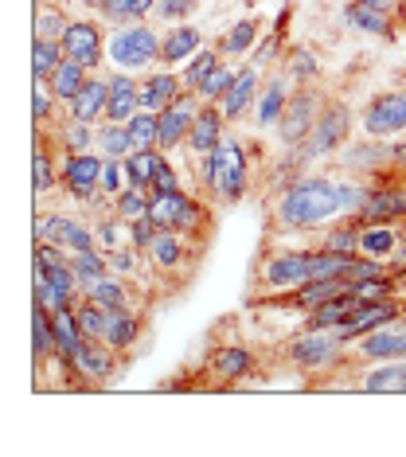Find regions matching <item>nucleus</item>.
I'll return each mask as SVG.
<instances>
[{
  "label": "nucleus",
  "mask_w": 406,
  "mask_h": 457,
  "mask_svg": "<svg viewBox=\"0 0 406 457\" xmlns=\"http://www.w3.org/2000/svg\"><path fill=\"white\" fill-rule=\"evenodd\" d=\"M94 141H98V126H87V121L62 118L51 126V145L62 153V157H75V153H90Z\"/></svg>",
  "instance_id": "obj_28"
},
{
  "label": "nucleus",
  "mask_w": 406,
  "mask_h": 457,
  "mask_svg": "<svg viewBox=\"0 0 406 457\" xmlns=\"http://www.w3.org/2000/svg\"><path fill=\"white\" fill-rule=\"evenodd\" d=\"M352 258L356 254H336L325 251V246H301V251L297 246H278V251H266L254 270L250 297L281 294V289H294L301 282H312V278H344Z\"/></svg>",
  "instance_id": "obj_2"
},
{
  "label": "nucleus",
  "mask_w": 406,
  "mask_h": 457,
  "mask_svg": "<svg viewBox=\"0 0 406 457\" xmlns=\"http://www.w3.org/2000/svg\"><path fill=\"white\" fill-rule=\"evenodd\" d=\"M356 4H368V8H379V12H394V0H356Z\"/></svg>",
  "instance_id": "obj_60"
},
{
  "label": "nucleus",
  "mask_w": 406,
  "mask_h": 457,
  "mask_svg": "<svg viewBox=\"0 0 406 457\" xmlns=\"http://www.w3.org/2000/svg\"><path fill=\"white\" fill-rule=\"evenodd\" d=\"M62 59L67 55H62L59 39H31V75H36L39 82H47L51 75H55Z\"/></svg>",
  "instance_id": "obj_40"
},
{
  "label": "nucleus",
  "mask_w": 406,
  "mask_h": 457,
  "mask_svg": "<svg viewBox=\"0 0 406 457\" xmlns=\"http://www.w3.org/2000/svg\"><path fill=\"white\" fill-rule=\"evenodd\" d=\"M223 59H227V55H223L219 47H200V51H195V55L180 67L184 87H187V90H200L203 82H207V75H211V71H215L219 63H223Z\"/></svg>",
  "instance_id": "obj_38"
},
{
  "label": "nucleus",
  "mask_w": 406,
  "mask_h": 457,
  "mask_svg": "<svg viewBox=\"0 0 406 457\" xmlns=\"http://www.w3.org/2000/svg\"><path fill=\"white\" fill-rule=\"evenodd\" d=\"M82 297H87V301H98V305H106V309H133L129 286H125V278L113 274V270L82 286Z\"/></svg>",
  "instance_id": "obj_31"
},
{
  "label": "nucleus",
  "mask_w": 406,
  "mask_h": 457,
  "mask_svg": "<svg viewBox=\"0 0 406 457\" xmlns=\"http://www.w3.org/2000/svg\"><path fill=\"white\" fill-rule=\"evenodd\" d=\"M156 235H161V227H156L153 215H141V220L129 223V246H133V251H141V254L156 243Z\"/></svg>",
  "instance_id": "obj_53"
},
{
  "label": "nucleus",
  "mask_w": 406,
  "mask_h": 457,
  "mask_svg": "<svg viewBox=\"0 0 406 457\" xmlns=\"http://www.w3.org/2000/svg\"><path fill=\"white\" fill-rule=\"evenodd\" d=\"M121 188H129V180H125V164L106 157V169H102V192H106V195H118Z\"/></svg>",
  "instance_id": "obj_57"
},
{
  "label": "nucleus",
  "mask_w": 406,
  "mask_h": 457,
  "mask_svg": "<svg viewBox=\"0 0 406 457\" xmlns=\"http://www.w3.org/2000/svg\"><path fill=\"white\" fill-rule=\"evenodd\" d=\"M55 164L47 157V145H44V129H36V153H31V188L36 195H47L55 192Z\"/></svg>",
  "instance_id": "obj_41"
},
{
  "label": "nucleus",
  "mask_w": 406,
  "mask_h": 457,
  "mask_svg": "<svg viewBox=\"0 0 406 457\" xmlns=\"http://www.w3.org/2000/svg\"><path fill=\"white\" fill-rule=\"evenodd\" d=\"M289 75H274L262 87V95H258V102H254V110H250V121H254L258 129H266V126H278V118L286 113V106H289V95H294V87H289Z\"/></svg>",
  "instance_id": "obj_27"
},
{
  "label": "nucleus",
  "mask_w": 406,
  "mask_h": 457,
  "mask_svg": "<svg viewBox=\"0 0 406 457\" xmlns=\"http://www.w3.org/2000/svg\"><path fill=\"white\" fill-rule=\"evenodd\" d=\"M90 75H94V71L87 63H79V59H62L59 71L47 79V87H51V95H55L59 102H67V106H70V102L79 98V90L87 87Z\"/></svg>",
  "instance_id": "obj_33"
},
{
  "label": "nucleus",
  "mask_w": 406,
  "mask_h": 457,
  "mask_svg": "<svg viewBox=\"0 0 406 457\" xmlns=\"http://www.w3.org/2000/svg\"><path fill=\"white\" fill-rule=\"evenodd\" d=\"M258 95H262V71H258L254 63L238 67V75L231 82V90H227L223 98H219V110H223L227 121H243L250 110H254Z\"/></svg>",
  "instance_id": "obj_19"
},
{
  "label": "nucleus",
  "mask_w": 406,
  "mask_h": 457,
  "mask_svg": "<svg viewBox=\"0 0 406 457\" xmlns=\"http://www.w3.org/2000/svg\"><path fill=\"white\" fill-rule=\"evenodd\" d=\"M192 238L187 235H176V231H161L156 235V243L145 251V258L156 266V270H164V274H180V270L192 262Z\"/></svg>",
  "instance_id": "obj_25"
},
{
  "label": "nucleus",
  "mask_w": 406,
  "mask_h": 457,
  "mask_svg": "<svg viewBox=\"0 0 406 457\" xmlns=\"http://www.w3.org/2000/svg\"><path fill=\"white\" fill-rule=\"evenodd\" d=\"M36 243H55L67 254H75V251H90V246H98V238H94V227L55 212V215H47V220L44 215L36 220Z\"/></svg>",
  "instance_id": "obj_16"
},
{
  "label": "nucleus",
  "mask_w": 406,
  "mask_h": 457,
  "mask_svg": "<svg viewBox=\"0 0 406 457\" xmlns=\"http://www.w3.org/2000/svg\"><path fill=\"white\" fill-rule=\"evenodd\" d=\"M149 215L156 220L161 231H176V235H200L207 223V207L200 200H192L184 188L176 192H149Z\"/></svg>",
  "instance_id": "obj_9"
},
{
  "label": "nucleus",
  "mask_w": 406,
  "mask_h": 457,
  "mask_svg": "<svg viewBox=\"0 0 406 457\" xmlns=\"http://www.w3.org/2000/svg\"><path fill=\"white\" fill-rule=\"evenodd\" d=\"M363 137H402L406 133V90H379L360 110Z\"/></svg>",
  "instance_id": "obj_11"
},
{
  "label": "nucleus",
  "mask_w": 406,
  "mask_h": 457,
  "mask_svg": "<svg viewBox=\"0 0 406 457\" xmlns=\"http://www.w3.org/2000/svg\"><path fill=\"white\" fill-rule=\"evenodd\" d=\"M102 169H106V157L102 153H75V157L62 161V188L70 192V200L90 204L94 195L102 192Z\"/></svg>",
  "instance_id": "obj_14"
},
{
  "label": "nucleus",
  "mask_w": 406,
  "mask_h": 457,
  "mask_svg": "<svg viewBox=\"0 0 406 457\" xmlns=\"http://www.w3.org/2000/svg\"><path fill=\"white\" fill-rule=\"evenodd\" d=\"M352 121H356V110L348 106L344 98H325V106L317 113V126H312L309 141L301 145V153H305L309 161H328L336 157V153L348 145L352 137Z\"/></svg>",
  "instance_id": "obj_6"
},
{
  "label": "nucleus",
  "mask_w": 406,
  "mask_h": 457,
  "mask_svg": "<svg viewBox=\"0 0 406 457\" xmlns=\"http://www.w3.org/2000/svg\"><path fill=\"white\" fill-rule=\"evenodd\" d=\"M200 161V188L211 195L215 204L235 207L246 200L250 192V157H246V145L238 137H223L215 145V153Z\"/></svg>",
  "instance_id": "obj_3"
},
{
  "label": "nucleus",
  "mask_w": 406,
  "mask_h": 457,
  "mask_svg": "<svg viewBox=\"0 0 406 457\" xmlns=\"http://www.w3.org/2000/svg\"><path fill=\"white\" fill-rule=\"evenodd\" d=\"M156 0H102L98 8V20L110 28H121V24H137V20L153 16Z\"/></svg>",
  "instance_id": "obj_35"
},
{
  "label": "nucleus",
  "mask_w": 406,
  "mask_h": 457,
  "mask_svg": "<svg viewBox=\"0 0 406 457\" xmlns=\"http://www.w3.org/2000/svg\"><path fill=\"white\" fill-rule=\"evenodd\" d=\"M79 4L87 8V12H98V8H102V0H79Z\"/></svg>",
  "instance_id": "obj_61"
},
{
  "label": "nucleus",
  "mask_w": 406,
  "mask_h": 457,
  "mask_svg": "<svg viewBox=\"0 0 406 457\" xmlns=\"http://www.w3.org/2000/svg\"><path fill=\"white\" fill-rule=\"evenodd\" d=\"M200 106H203V98L195 95V90H184L172 106H164L161 113H156V126H161V141H156V149L161 153L180 149V145L187 141V133H192V121H195V113H200Z\"/></svg>",
  "instance_id": "obj_13"
},
{
  "label": "nucleus",
  "mask_w": 406,
  "mask_h": 457,
  "mask_svg": "<svg viewBox=\"0 0 406 457\" xmlns=\"http://www.w3.org/2000/svg\"><path fill=\"white\" fill-rule=\"evenodd\" d=\"M227 137V118L223 110L215 106V102H203L200 113H195L192 121V133H187L184 149L192 153V157H207V153H215V145Z\"/></svg>",
  "instance_id": "obj_21"
},
{
  "label": "nucleus",
  "mask_w": 406,
  "mask_h": 457,
  "mask_svg": "<svg viewBox=\"0 0 406 457\" xmlns=\"http://www.w3.org/2000/svg\"><path fill=\"white\" fill-rule=\"evenodd\" d=\"M31 360H36V368L55 360V320H51V309L39 301H31Z\"/></svg>",
  "instance_id": "obj_30"
},
{
  "label": "nucleus",
  "mask_w": 406,
  "mask_h": 457,
  "mask_svg": "<svg viewBox=\"0 0 406 457\" xmlns=\"http://www.w3.org/2000/svg\"><path fill=\"white\" fill-rule=\"evenodd\" d=\"M106 345L113 352H121V356H129L133 348H137L141 340V320L133 309H106Z\"/></svg>",
  "instance_id": "obj_29"
},
{
  "label": "nucleus",
  "mask_w": 406,
  "mask_h": 457,
  "mask_svg": "<svg viewBox=\"0 0 406 457\" xmlns=\"http://www.w3.org/2000/svg\"><path fill=\"white\" fill-rule=\"evenodd\" d=\"M106 102H110V82L102 75H90L87 87L79 90V98L67 106V118L87 121V126H102L106 121Z\"/></svg>",
  "instance_id": "obj_26"
},
{
  "label": "nucleus",
  "mask_w": 406,
  "mask_h": 457,
  "mask_svg": "<svg viewBox=\"0 0 406 457\" xmlns=\"http://www.w3.org/2000/svg\"><path fill=\"white\" fill-rule=\"evenodd\" d=\"M336 188H340V207H344V215H360L363 212V204H368V195H371V180L363 176V180H336Z\"/></svg>",
  "instance_id": "obj_50"
},
{
  "label": "nucleus",
  "mask_w": 406,
  "mask_h": 457,
  "mask_svg": "<svg viewBox=\"0 0 406 457\" xmlns=\"http://www.w3.org/2000/svg\"><path fill=\"white\" fill-rule=\"evenodd\" d=\"M235 75H238V71H235L231 63H219V67L211 71V75H207V82H203V87H200V90H195V95H200L203 102H215V106H219V98H223V95H227V90H231V82H235Z\"/></svg>",
  "instance_id": "obj_51"
},
{
  "label": "nucleus",
  "mask_w": 406,
  "mask_h": 457,
  "mask_svg": "<svg viewBox=\"0 0 406 457\" xmlns=\"http://www.w3.org/2000/svg\"><path fill=\"white\" fill-rule=\"evenodd\" d=\"M200 47H207V44L195 24H169V32L161 39V67H172V71L184 67Z\"/></svg>",
  "instance_id": "obj_24"
},
{
  "label": "nucleus",
  "mask_w": 406,
  "mask_h": 457,
  "mask_svg": "<svg viewBox=\"0 0 406 457\" xmlns=\"http://www.w3.org/2000/svg\"><path fill=\"white\" fill-rule=\"evenodd\" d=\"M161 32H156L153 24H121L110 32V44H106V59L118 71H129V75H137V71H153L161 63Z\"/></svg>",
  "instance_id": "obj_5"
},
{
  "label": "nucleus",
  "mask_w": 406,
  "mask_h": 457,
  "mask_svg": "<svg viewBox=\"0 0 406 457\" xmlns=\"http://www.w3.org/2000/svg\"><path fill=\"white\" fill-rule=\"evenodd\" d=\"M55 95H51V87H47V82H39L36 79V87H31V126H36V129H51V126H55Z\"/></svg>",
  "instance_id": "obj_49"
},
{
  "label": "nucleus",
  "mask_w": 406,
  "mask_h": 457,
  "mask_svg": "<svg viewBox=\"0 0 406 457\" xmlns=\"http://www.w3.org/2000/svg\"><path fill=\"white\" fill-rule=\"evenodd\" d=\"M286 75L294 82H317L320 79V59L309 47H289L286 51Z\"/></svg>",
  "instance_id": "obj_46"
},
{
  "label": "nucleus",
  "mask_w": 406,
  "mask_h": 457,
  "mask_svg": "<svg viewBox=\"0 0 406 457\" xmlns=\"http://www.w3.org/2000/svg\"><path fill=\"white\" fill-rule=\"evenodd\" d=\"M394 145V169L406 172V141H391Z\"/></svg>",
  "instance_id": "obj_59"
},
{
  "label": "nucleus",
  "mask_w": 406,
  "mask_h": 457,
  "mask_svg": "<svg viewBox=\"0 0 406 457\" xmlns=\"http://www.w3.org/2000/svg\"><path fill=\"white\" fill-rule=\"evenodd\" d=\"M344 215L336 180L320 172L297 176V180L281 184L274 204H269V231L274 235H294V231H325Z\"/></svg>",
  "instance_id": "obj_1"
},
{
  "label": "nucleus",
  "mask_w": 406,
  "mask_h": 457,
  "mask_svg": "<svg viewBox=\"0 0 406 457\" xmlns=\"http://www.w3.org/2000/svg\"><path fill=\"white\" fill-rule=\"evenodd\" d=\"M176 188H180V176H176L169 153H161V157H156V169H153V188L149 192H176Z\"/></svg>",
  "instance_id": "obj_55"
},
{
  "label": "nucleus",
  "mask_w": 406,
  "mask_h": 457,
  "mask_svg": "<svg viewBox=\"0 0 406 457\" xmlns=\"http://www.w3.org/2000/svg\"><path fill=\"white\" fill-rule=\"evenodd\" d=\"M118 371H121V352H113L106 340H82V348L75 356V376L87 387H106Z\"/></svg>",
  "instance_id": "obj_17"
},
{
  "label": "nucleus",
  "mask_w": 406,
  "mask_h": 457,
  "mask_svg": "<svg viewBox=\"0 0 406 457\" xmlns=\"http://www.w3.org/2000/svg\"><path fill=\"white\" fill-rule=\"evenodd\" d=\"M352 360L375 363V360H406V313L394 317L391 325L368 332L352 345Z\"/></svg>",
  "instance_id": "obj_15"
},
{
  "label": "nucleus",
  "mask_w": 406,
  "mask_h": 457,
  "mask_svg": "<svg viewBox=\"0 0 406 457\" xmlns=\"http://www.w3.org/2000/svg\"><path fill=\"white\" fill-rule=\"evenodd\" d=\"M121 220H98L94 223V238H98L102 251H113V246H121Z\"/></svg>",
  "instance_id": "obj_58"
},
{
  "label": "nucleus",
  "mask_w": 406,
  "mask_h": 457,
  "mask_svg": "<svg viewBox=\"0 0 406 457\" xmlns=\"http://www.w3.org/2000/svg\"><path fill=\"white\" fill-rule=\"evenodd\" d=\"M51 4H67V0H51Z\"/></svg>",
  "instance_id": "obj_62"
},
{
  "label": "nucleus",
  "mask_w": 406,
  "mask_h": 457,
  "mask_svg": "<svg viewBox=\"0 0 406 457\" xmlns=\"http://www.w3.org/2000/svg\"><path fill=\"white\" fill-rule=\"evenodd\" d=\"M258 28H262V20H254V16H246V20H238V24L227 28V36L219 39V51H223L227 59H235V55H250L258 44Z\"/></svg>",
  "instance_id": "obj_36"
},
{
  "label": "nucleus",
  "mask_w": 406,
  "mask_h": 457,
  "mask_svg": "<svg viewBox=\"0 0 406 457\" xmlns=\"http://www.w3.org/2000/svg\"><path fill=\"white\" fill-rule=\"evenodd\" d=\"M94 149H98L102 157H110V161H125V157L133 153L129 129L118 126V121H102V126H98V141H94Z\"/></svg>",
  "instance_id": "obj_39"
},
{
  "label": "nucleus",
  "mask_w": 406,
  "mask_h": 457,
  "mask_svg": "<svg viewBox=\"0 0 406 457\" xmlns=\"http://www.w3.org/2000/svg\"><path fill=\"white\" fill-rule=\"evenodd\" d=\"M344 24L356 28V32L379 36V39H394V20H391V12H379V8L356 4V0H352L348 8H344Z\"/></svg>",
  "instance_id": "obj_32"
},
{
  "label": "nucleus",
  "mask_w": 406,
  "mask_h": 457,
  "mask_svg": "<svg viewBox=\"0 0 406 457\" xmlns=\"http://www.w3.org/2000/svg\"><path fill=\"white\" fill-rule=\"evenodd\" d=\"M125 129H129L133 149H156V141H161V126H156L153 110H137L129 121H125Z\"/></svg>",
  "instance_id": "obj_43"
},
{
  "label": "nucleus",
  "mask_w": 406,
  "mask_h": 457,
  "mask_svg": "<svg viewBox=\"0 0 406 457\" xmlns=\"http://www.w3.org/2000/svg\"><path fill=\"white\" fill-rule=\"evenodd\" d=\"M325 98L328 95L317 87V82H297L294 87L289 106H286V113H281L278 126H274L278 141L286 145V149H297V145L309 141V133H312V126H317V113H320V106H325Z\"/></svg>",
  "instance_id": "obj_7"
},
{
  "label": "nucleus",
  "mask_w": 406,
  "mask_h": 457,
  "mask_svg": "<svg viewBox=\"0 0 406 457\" xmlns=\"http://www.w3.org/2000/svg\"><path fill=\"white\" fill-rule=\"evenodd\" d=\"M348 348L332 328H301L281 345V360L297 371H309V376H328V371L344 368L348 360Z\"/></svg>",
  "instance_id": "obj_4"
},
{
  "label": "nucleus",
  "mask_w": 406,
  "mask_h": 457,
  "mask_svg": "<svg viewBox=\"0 0 406 457\" xmlns=\"http://www.w3.org/2000/svg\"><path fill=\"white\" fill-rule=\"evenodd\" d=\"M325 251H336V254H360L363 246V227L356 220H348V215H340L336 223H328L325 231H320V243Z\"/></svg>",
  "instance_id": "obj_34"
},
{
  "label": "nucleus",
  "mask_w": 406,
  "mask_h": 457,
  "mask_svg": "<svg viewBox=\"0 0 406 457\" xmlns=\"http://www.w3.org/2000/svg\"><path fill=\"white\" fill-rule=\"evenodd\" d=\"M258 376V356L246 345H215L203 356V379L215 391L243 387L246 379Z\"/></svg>",
  "instance_id": "obj_10"
},
{
  "label": "nucleus",
  "mask_w": 406,
  "mask_h": 457,
  "mask_svg": "<svg viewBox=\"0 0 406 457\" xmlns=\"http://www.w3.org/2000/svg\"><path fill=\"white\" fill-rule=\"evenodd\" d=\"M67 12H62V4H39L36 8V39H62V32H67Z\"/></svg>",
  "instance_id": "obj_48"
},
{
  "label": "nucleus",
  "mask_w": 406,
  "mask_h": 457,
  "mask_svg": "<svg viewBox=\"0 0 406 457\" xmlns=\"http://www.w3.org/2000/svg\"><path fill=\"white\" fill-rule=\"evenodd\" d=\"M406 172L399 169H387V172H375L368 176L371 180V195L363 204L360 215H352L360 227H371V223H406Z\"/></svg>",
  "instance_id": "obj_8"
},
{
  "label": "nucleus",
  "mask_w": 406,
  "mask_h": 457,
  "mask_svg": "<svg viewBox=\"0 0 406 457\" xmlns=\"http://www.w3.org/2000/svg\"><path fill=\"white\" fill-rule=\"evenodd\" d=\"M363 395H406V360H375L352 379Z\"/></svg>",
  "instance_id": "obj_20"
},
{
  "label": "nucleus",
  "mask_w": 406,
  "mask_h": 457,
  "mask_svg": "<svg viewBox=\"0 0 406 457\" xmlns=\"http://www.w3.org/2000/svg\"><path fill=\"white\" fill-rule=\"evenodd\" d=\"M70 266H75L79 282L87 286V282H94V278L110 274V254L102 251V246H90V251H75V254H70Z\"/></svg>",
  "instance_id": "obj_44"
},
{
  "label": "nucleus",
  "mask_w": 406,
  "mask_h": 457,
  "mask_svg": "<svg viewBox=\"0 0 406 457\" xmlns=\"http://www.w3.org/2000/svg\"><path fill=\"white\" fill-rule=\"evenodd\" d=\"M195 8H200V0H156L153 16L161 24H184L187 16H195Z\"/></svg>",
  "instance_id": "obj_52"
},
{
  "label": "nucleus",
  "mask_w": 406,
  "mask_h": 457,
  "mask_svg": "<svg viewBox=\"0 0 406 457\" xmlns=\"http://www.w3.org/2000/svg\"><path fill=\"white\" fill-rule=\"evenodd\" d=\"M340 164L348 172L375 176L394 169V145L387 137H368V141H352L348 149H340Z\"/></svg>",
  "instance_id": "obj_18"
},
{
  "label": "nucleus",
  "mask_w": 406,
  "mask_h": 457,
  "mask_svg": "<svg viewBox=\"0 0 406 457\" xmlns=\"http://www.w3.org/2000/svg\"><path fill=\"white\" fill-rule=\"evenodd\" d=\"M184 90H187V87H184L180 71H172V67L145 71V79H141V110L161 113L164 106H172V102L180 98Z\"/></svg>",
  "instance_id": "obj_22"
},
{
  "label": "nucleus",
  "mask_w": 406,
  "mask_h": 457,
  "mask_svg": "<svg viewBox=\"0 0 406 457\" xmlns=\"http://www.w3.org/2000/svg\"><path fill=\"white\" fill-rule=\"evenodd\" d=\"M62 55L67 59H79V63H87L90 71H98L106 63V32H102V20L94 16H79L67 24V32H62Z\"/></svg>",
  "instance_id": "obj_12"
},
{
  "label": "nucleus",
  "mask_w": 406,
  "mask_h": 457,
  "mask_svg": "<svg viewBox=\"0 0 406 457\" xmlns=\"http://www.w3.org/2000/svg\"><path fill=\"white\" fill-rule=\"evenodd\" d=\"M113 215H118V220H125V223H133V220H141V215H149V192L145 188H121L118 195H113Z\"/></svg>",
  "instance_id": "obj_45"
},
{
  "label": "nucleus",
  "mask_w": 406,
  "mask_h": 457,
  "mask_svg": "<svg viewBox=\"0 0 406 457\" xmlns=\"http://www.w3.org/2000/svg\"><path fill=\"white\" fill-rule=\"evenodd\" d=\"M278 51H281V28H274V32H269L266 39H258L254 51H250V63L262 71V67H269V63L278 59Z\"/></svg>",
  "instance_id": "obj_54"
},
{
  "label": "nucleus",
  "mask_w": 406,
  "mask_h": 457,
  "mask_svg": "<svg viewBox=\"0 0 406 457\" xmlns=\"http://www.w3.org/2000/svg\"><path fill=\"white\" fill-rule=\"evenodd\" d=\"M156 157H161V149H133L129 157H125V180L133 184V188H153V169H156Z\"/></svg>",
  "instance_id": "obj_42"
},
{
  "label": "nucleus",
  "mask_w": 406,
  "mask_h": 457,
  "mask_svg": "<svg viewBox=\"0 0 406 457\" xmlns=\"http://www.w3.org/2000/svg\"><path fill=\"white\" fill-rule=\"evenodd\" d=\"M106 254H110V270H113V274H121V278L137 274V258H141V251H133L129 243H125V246H113V251H106Z\"/></svg>",
  "instance_id": "obj_56"
},
{
  "label": "nucleus",
  "mask_w": 406,
  "mask_h": 457,
  "mask_svg": "<svg viewBox=\"0 0 406 457\" xmlns=\"http://www.w3.org/2000/svg\"><path fill=\"white\" fill-rule=\"evenodd\" d=\"M110 82V102H106V121H125L141 110V79H133L129 71H118V75H106Z\"/></svg>",
  "instance_id": "obj_23"
},
{
  "label": "nucleus",
  "mask_w": 406,
  "mask_h": 457,
  "mask_svg": "<svg viewBox=\"0 0 406 457\" xmlns=\"http://www.w3.org/2000/svg\"><path fill=\"white\" fill-rule=\"evenodd\" d=\"M75 317H79V328H82V337H87V340H102V337H106V305L79 297Z\"/></svg>",
  "instance_id": "obj_47"
},
{
  "label": "nucleus",
  "mask_w": 406,
  "mask_h": 457,
  "mask_svg": "<svg viewBox=\"0 0 406 457\" xmlns=\"http://www.w3.org/2000/svg\"><path fill=\"white\" fill-rule=\"evenodd\" d=\"M399 243H402V235H399V227H394V223H371V227H363L360 254H368V258H394Z\"/></svg>",
  "instance_id": "obj_37"
}]
</instances>
